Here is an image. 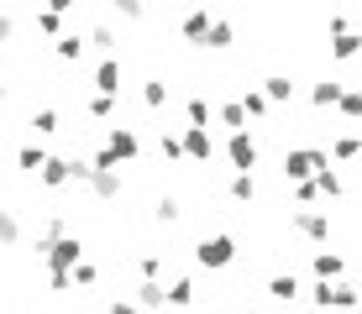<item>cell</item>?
Returning <instances> with one entry per match:
<instances>
[{
  "label": "cell",
  "instance_id": "11",
  "mask_svg": "<svg viewBox=\"0 0 362 314\" xmlns=\"http://www.w3.org/2000/svg\"><path fill=\"white\" fill-rule=\"evenodd\" d=\"M315 283H341V272H346V257L341 251H315Z\"/></svg>",
  "mask_w": 362,
  "mask_h": 314
},
{
  "label": "cell",
  "instance_id": "29",
  "mask_svg": "<svg viewBox=\"0 0 362 314\" xmlns=\"http://www.w3.org/2000/svg\"><path fill=\"white\" fill-rule=\"evenodd\" d=\"M37 32H42V37H53V42H64V16H58V11H37Z\"/></svg>",
  "mask_w": 362,
  "mask_h": 314
},
{
  "label": "cell",
  "instance_id": "30",
  "mask_svg": "<svg viewBox=\"0 0 362 314\" xmlns=\"http://www.w3.org/2000/svg\"><path fill=\"white\" fill-rule=\"evenodd\" d=\"M242 110H247V121H263L273 105H268V95H263V90H247V95H242Z\"/></svg>",
  "mask_w": 362,
  "mask_h": 314
},
{
  "label": "cell",
  "instance_id": "19",
  "mask_svg": "<svg viewBox=\"0 0 362 314\" xmlns=\"http://www.w3.org/2000/svg\"><path fill=\"white\" fill-rule=\"evenodd\" d=\"M331 58H336V63L362 58V32H341V37H331Z\"/></svg>",
  "mask_w": 362,
  "mask_h": 314
},
{
  "label": "cell",
  "instance_id": "41",
  "mask_svg": "<svg viewBox=\"0 0 362 314\" xmlns=\"http://www.w3.org/2000/svg\"><path fill=\"white\" fill-rule=\"evenodd\" d=\"M315 199H320V188H315V183H294V205H299V210H310Z\"/></svg>",
  "mask_w": 362,
  "mask_h": 314
},
{
  "label": "cell",
  "instance_id": "21",
  "mask_svg": "<svg viewBox=\"0 0 362 314\" xmlns=\"http://www.w3.org/2000/svg\"><path fill=\"white\" fill-rule=\"evenodd\" d=\"M231 42H236V27H231L226 16H216V27H210V37H205V47H210V53H226Z\"/></svg>",
  "mask_w": 362,
  "mask_h": 314
},
{
  "label": "cell",
  "instance_id": "48",
  "mask_svg": "<svg viewBox=\"0 0 362 314\" xmlns=\"http://www.w3.org/2000/svg\"><path fill=\"white\" fill-rule=\"evenodd\" d=\"M0 314H6V309H0Z\"/></svg>",
  "mask_w": 362,
  "mask_h": 314
},
{
  "label": "cell",
  "instance_id": "45",
  "mask_svg": "<svg viewBox=\"0 0 362 314\" xmlns=\"http://www.w3.org/2000/svg\"><path fill=\"white\" fill-rule=\"evenodd\" d=\"M6 37H16V16H6V11H0V42H6Z\"/></svg>",
  "mask_w": 362,
  "mask_h": 314
},
{
  "label": "cell",
  "instance_id": "49",
  "mask_svg": "<svg viewBox=\"0 0 362 314\" xmlns=\"http://www.w3.org/2000/svg\"><path fill=\"white\" fill-rule=\"evenodd\" d=\"M357 90H362V84H357Z\"/></svg>",
  "mask_w": 362,
  "mask_h": 314
},
{
  "label": "cell",
  "instance_id": "12",
  "mask_svg": "<svg viewBox=\"0 0 362 314\" xmlns=\"http://www.w3.org/2000/svg\"><path fill=\"white\" fill-rule=\"evenodd\" d=\"M132 304H136V309H147V314H163V309H168V288H163V283H142Z\"/></svg>",
  "mask_w": 362,
  "mask_h": 314
},
{
  "label": "cell",
  "instance_id": "20",
  "mask_svg": "<svg viewBox=\"0 0 362 314\" xmlns=\"http://www.w3.org/2000/svg\"><path fill=\"white\" fill-rule=\"evenodd\" d=\"M226 194L236 199V205H252V199H257V179H252V173H231V179H226Z\"/></svg>",
  "mask_w": 362,
  "mask_h": 314
},
{
  "label": "cell",
  "instance_id": "26",
  "mask_svg": "<svg viewBox=\"0 0 362 314\" xmlns=\"http://www.w3.org/2000/svg\"><path fill=\"white\" fill-rule=\"evenodd\" d=\"M352 157H362V136L346 131V136H336V142H331V162H352Z\"/></svg>",
  "mask_w": 362,
  "mask_h": 314
},
{
  "label": "cell",
  "instance_id": "32",
  "mask_svg": "<svg viewBox=\"0 0 362 314\" xmlns=\"http://www.w3.org/2000/svg\"><path fill=\"white\" fill-rule=\"evenodd\" d=\"M21 241V220L16 210H0V246H16Z\"/></svg>",
  "mask_w": 362,
  "mask_h": 314
},
{
  "label": "cell",
  "instance_id": "39",
  "mask_svg": "<svg viewBox=\"0 0 362 314\" xmlns=\"http://www.w3.org/2000/svg\"><path fill=\"white\" fill-rule=\"evenodd\" d=\"M153 215L173 225V220H179V215H184V205H179V199H173V194H163V199H158V205H153Z\"/></svg>",
  "mask_w": 362,
  "mask_h": 314
},
{
  "label": "cell",
  "instance_id": "24",
  "mask_svg": "<svg viewBox=\"0 0 362 314\" xmlns=\"http://www.w3.org/2000/svg\"><path fill=\"white\" fill-rule=\"evenodd\" d=\"M116 27H105V21H100V27H90V47H100V58H116Z\"/></svg>",
  "mask_w": 362,
  "mask_h": 314
},
{
  "label": "cell",
  "instance_id": "27",
  "mask_svg": "<svg viewBox=\"0 0 362 314\" xmlns=\"http://www.w3.org/2000/svg\"><path fill=\"white\" fill-rule=\"evenodd\" d=\"M194 304V278H173L168 283V309H189Z\"/></svg>",
  "mask_w": 362,
  "mask_h": 314
},
{
  "label": "cell",
  "instance_id": "31",
  "mask_svg": "<svg viewBox=\"0 0 362 314\" xmlns=\"http://www.w3.org/2000/svg\"><path fill=\"white\" fill-rule=\"evenodd\" d=\"M136 272H142V283H163V257H158V251H142Z\"/></svg>",
  "mask_w": 362,
  "mask_h": 314
},
{
  "label": "cell",
  "instance_id": "8",
  "mask_svg": "<svg viewBox=\"0 0 362 314\" xmlns=\"http://www.w3.org/2000/svg\"><path fill=\"white\" fill-rule=\"evenodd\" d=\"M210 27H216V16L210 11H184V21H179V32H184V42H194V47H205V37H210Z\"/></svg>",
  "mask_w": 362,
  "mask_h": 314
},
{
  "label": "cell",
  "instance_id": "1",
  "mask_svg": "<svg viewBox=\"0 0 362 314\" xmlns=\"http://www.w3.org/2000/svg\"><path fill=\"white\" fill-rule=\"evenodd\" d=\"M320 168H331V152H320V147H289L279 173H284L289 183H315Z\"/></svg>",
  "mask_w": 362,
  "mask_h": 314
},
{
  "label": "cell",
  "instance_id": "13",
  "mask_svg": "<svg viewBox=\"0 0 362 314\" xmlns=\"http://www.w3.org/2000/svg\"><path fill=\"white\" fill-rule=\"evenodd\" d=\"M47 188H64V183H74V157H47V168L37 173Z\"/></svg>",
  "mask_w": 362,
  "mask_h": 314
},
{
  "label": "cell",
  "instance_id": "46",
  "mask_svg": "<svg viewBox=\"0 0 362 314\" xmlns=\"http://www.w3.org/2000/svg\"><path fill=\"white\" fill-rule=\"evenodd\" d=\"M0 99H6V84H0Z\"/></svg>",
  "mask_w": 362,
  "mask_h": 314
},
{
  "label": "cell",
  "instance_id": "4",
  "mask_svg": "<svg viewBox=\"0 0 362 314\" xmlns=\"http://www.w3.org/2000/svg\"><path fill=\"white\" fill-rule=\"evenodd\" d=\"M310 304H315V309H357L362 294L346 278L341 283H315V288H310Z\"/></svg>",
  "mask_w": 362,
  "mask_h": 314
},
{
  "label": "cell",
  "instance_id": "9",
  "mask_svg": "<svg viewBox=\"0 0 362 314\" xmlns=\"http://www.w3.org/2000/svg\"><path fill=\"white\" fill-rule=\"evenodd\" d=\"M105 147H110V152H116L121 162H132L136 152H142V142H136L132 126H110V131H105Z\"/></svg>",
  "mask_w": 362,
  "mask_h": 314
},
{
  "label": "cell",
  "instance_id": "17",
  "mask_svg": "<svg viewBox=\"0 0 362 314\" xmlns=\"http://www.w3.org/2000/svg\"><path fill=\"white\" fill-rule=\"evenodd\" d=\"M268 298L294 304V298H299V278H294V272H273V278H268Z\"/></svg>",
  "mask_w": 362,
  "mask_h": 314
},
{
  "label": "cell",
  "instance_id": "38",
  "mask_svg": "<svg viewBox=\"0 0 362 314\" xmlns=\"http://www.w3.org/2000/svg\"><path fill=\"white\" fill-rule=\"evenodd\" d=\"M84 110H90L95 121H110V116H116V99H110V95H90V105H84Z\"/></svg>",
  "mask_w": 362,
  "mask_h": 314
},
{
  "label": "cell",
  "instance_id": "23",
  "mask_svg": "<svg viewBox=\"0 0 362 314\" xmlns=\"http://www.w3.org/2000/svg\"><path fill=\"white\" fill-rule=\"evenodd\" d=\"M216 121L226 126V136H231V131H247V110H242V99H231V105H216Z\"/></svg>",
  "mask_w": 362,
  "mask_h": 314
},
{
  "label": "cell",
  "instance_id": "7",
  "mask_svg": "<svg viewBox=\"0 0 362 314\" xmlns=\"http://www.w3.org/2000/svg\"><path fill=\"white\" fill-rule=\"evenodd\" d=\"M179 142H184V162H210L216 157V142H210V131H199V126H184Z\"/></svg>",
  "mask_w": 362,
  "mask_h": 314
},
{
  "label": "cell",
  "instance_id": "3",
  "mask_svg": "<svg viewBox=\"0 0 362 314\" xmlns=\"http://www.w3.org/2000/svg\"><path fill=\"white\" fill-rule=\"evenodd\" d=\"M37 257L47 262V272H74L84 262V241H79V236H64V241H53V246L37 241Z\"/></svg>",
  "mask_w": 362,
  "mask_h": 314
},
{
  "label": "cell",
  "instance_id": "2",
  "mask_svg": "<svg viewBox=\"0 0 362 314\" xmlns=\"http://www.w3.org/2000/svg\"><path fill=\"white\" fill-rule=\"evenodd\" d=\"M194 262L205 272H226L236 262V241H231V236H221V231L216 236H199V241H194Z\"/></svg>",
  "mask_w": 362,
  "mask_h": 314
},
{
  "label": "cell",
  "instance_id": "28",
  "mask_svg": "<svg viewBox=\"0 0 362 314\" xmlns=\"http://www.w3.org/2000/svg\"><path fill=\"white\" fill-rule=\"evenodd\" d=\"M16 168H27V173H42V168H47V152H42L37 142H27V147L16 152Z\"/></svg>",
  "mask_w": 362,
  "mask_h": 314
},
{
  "label": "cell",
  "instance_id": "6",
  "mask_svg": "<svg viewBox=\"0 0 362 314\" xmlns=\"http://www.w3.org/2000/svg\"><path fill=\"white\" fill-rule=\"evenodd\" d=\"M226 162L236 173H252L257 168V142H252V131H231L226 136Z\"/></svg>",
  "mask_w": 362,
  "mask_h": 314
},
{
  "label": "cell",
  "instance_id": "5",
  "mask_svg": "<svg viewBox=\"0 0 362 314\" xmlns=\"http://www.w3.org/2000/svg\"><path fill=\"white\" fill-rule=\"evenodd\" d=\"M289 225H294V236H305V241H326L331 236V210H294Z\"/></svg>",
  "mask_w": 362,
  "mask_h": 314
},
{
  "label": "cell",
  "instance_id": "25",
  "mask_svg": "<svg viewBox=\"0 0 362 314\" xmlns=\"http://www.w3.org/2000/svg\"><path fill=\"white\" fill-rule=\"evenodd\" d=\"M168 99H173V95H168L163 79H147V84H142V105H147V110H168Z\"/></svg>",
  "mask_w": 362,
  "mask_h": 314
},
{
  "label": "cell",
  "instance_id": "34",
  "mask_svg": "<svg viewBox=\"0 0 362 314\" xmlns=\"http://www.w3.org/2000/svg\"><path fill=\"white\" fill-rule=\"evenodd\" d=\"M315 188H320L326 199H341V173H336V168H320V173H315Z\"/></svg>",
  "mask_w": 362,
  "mask_h": 314
},
{
  "label": "cell",
  "instance_id": "18",
  "mask_svg": "<svg viewBox=\"0 0 362 314\" xmlns=\"http://www.w3.org/2000/svg\"><path fill=\"white\" fill-rule=\"evenodd\" d=\"M84 188H90L95 199H121V173H100V168H95Z\"/></svg>",
  "mask_w": 362,
  "mask_h": 314
},
{
  "label": "cell",
  "instance_id": "40",
  "mask_svg": "<svg viewBox=\"0 0 362 314\" xmlns=\"http://www.w3.org/2000/svg\"><path fill=\"white\" fill-rule=\"evenodd\" d=\"M100 283V267L95 262H79V267H74V288H95Z\"/></svg>",
  "mask_w": 362,
  "mask_h": 314
},
{
  "label": "cell",
  "instance_id": "43",
  "mask_svg": "<svg viewBox=\"0 0 362 314\" xmlns=\"http://www.w3.org/2000/svg\"><path fill=\"white\" fill-rule=\"evenodd\" d=\"M47 288H53V294H69V288H74V272H47Z\"/></svg>",
  "mask_w": 362,
  "mask_h": 314
},
{
  "label": "cell",
  "instance_id": "22",
  "mask_svg": "<svg viewBox=\"0 0 362 314\" xmlns=\"http://www.w3.org/2000/svg\"><path fill=\"white\" fill-rule=\"evenodd\" d=\"M84 42H90V37H84V32H69L64 42H53L58 63H79V58H84Z\"/></svg>",
  "mask_w": 362,
  "mask_h": 314
},
{
  "label": "cell",
  "instance_id": "42",
  "mask_svg": "<svg viewBox=\"0 0 362 314\" xmlns=\"http://www.w3.org/2000/svg\"><path fill=\"white\" fill-rule=\"evenodd\" d=\"M116 16H121V21H142V16H147V11H142V6H136V0H121V6H116Z\"/></svg>",
  "mask_w": 362,
  "mask_h": 314
},
{
  "label": "cell",
  "instance_id": "15",
  "mask_svg": "<svg viewBox=\"0 0 362 314\" xmlns=\"http://www.w3.org/2000/svg\"><path fill=\"white\" fill-rule=\"evenodd\" d=\"M184 121H189V126H199V131H205V126L216 121V105H210L205 95H189V99H184Z\"/></svg>",
  "mask_w": 362,
  "mask_h": 314
},
{
  "label": "cell",
  "instance_id": "47",
  "mask_svg": "<svg viewBox=\"0 0 362 314\" xmlns=\"http://www.w3.org/2000/svg\"><path fill=\"white\" fill-rule=\"evenodd\" d=\"M0 68H6V53H0Z\"/></svg>",
  "mask_w": 362,
  "mask_h": 314
},
{
  "label": "cell",
  "instance_id": "33",
  "mask_svg": "<svg viewBox=\"0 0 362 314\" xmlns=\"http://www.w3.org/2000/svg\"><path fill=\"white\" fill-rule=\"evenodd\" d=\"M64 236H74V231H69V220H64V215H47V225H42V236H37V241L53 246V241H64Z\"/></svg>",
  "mask_w": 362,
  "mask_h": 314
},
{
  "label": "cell",
  "instance_id": "36",
  "mask_svg": "<svg viewBox=\"0 0 362 314\" xmlns=\"http://www.w3.org/2000/svg\"><path fill=\"white\" fill-rule=\"evenodd\" d=\"M27 126H32V136H53L58 131V110H37Z\"/></svg>",
  "mask_w": 362,
  "mask_h": 314
},
{
  "label": "cell",
  "instance_id": "35",
  "mask_svg": "<svg viewBox=\"0 0 362 314\" xmlns=\"http://www.w3.org/2000/svg\"><path fill=\"white\" fill-rule=\"evenodd\" d=\"M158 152H163V162H184V142H179V131H163V136H158Z\"/></svg>",
  "mask_w": 362,
  "mask_h": 314
},
{
  "label": "cell",
  "instance_id": "44",
  "mask_svg": "<svg viewBox=\"0 0 362 314\" xmlns=\"http://www.w3.org/2000/svg\"><path fill=\"white\" fill-rule=\"evenodd\" d=\"M105 314H142V309H136L132 298H110V309H105Z\"/></svg>",
  "mask_w": 362,
  "mask_h": 314
},
{
  "label": "cell",
  "instance_id": "37",
  "mask_svg": "<svg viewBox=\"0 0 362 314\" xmlns=\"http://www.w3.org/2000/svg\"><path fill=\"white\" fill-rule=\"evenodd\" d=\"M336 116H346V121H362V90H346V95H341V105H336Z\"/></svg>",
  "mask_w": 362,
  "mask_h": 314
},
{
  "label": "cell",
  "instance_id": "16",
  "mask_svg": "<svg viewBox=\"0 0 362 314\" xmlns=\"http://www.w3.org/2000/svg\"><path fill=\"white\" fill-rule=\"evenodd\" d=\"M341 84H336V79H320L315 84V90H310V105H315V110H336V105H341Z\"/></svg>",
  "mask_w": 362,
  "mask_h": 314
},
{
  "label": "cell",
  "instance_id": "14",
  "mask_svg": "<svg viewBox=\"0 0 362 314\" xmlns=\"http://www.w3.org/2000/svg\"><path fill=\"white\" fill-rule=\"evenodd\" d=\"M263 95H268V105H289V99H294V79H289V73H268Z\"/></svg>",
  "mask_w": 362,
  "mask_h": 314
},
{
  "label": "cell",
  "instance_id": "10",
  "mask_svg": "<svg viewBox=\"0 0 362 314\" xmlns=\"http://www.w3.org/2000/svg\"><path fill=\"white\" fill-rule=\"evenodd\" d=\"M95 95H121V58H100L95 63Z\"/></svg>",
  "mask_w": 362,
  "mask_h": 314
}]
</instances>
